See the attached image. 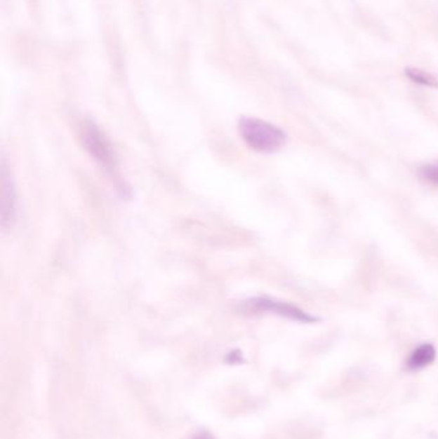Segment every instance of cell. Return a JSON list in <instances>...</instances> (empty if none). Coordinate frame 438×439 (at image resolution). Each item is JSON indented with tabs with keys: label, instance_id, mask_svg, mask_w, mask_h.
<instances>
[{
	"label": "cell",
	"instance_id": "obj_1",
	"mask_svg": "<svg viewBox=\"0 0 438 439\" xmlns=\"http://www.w3.org/2000/svg\"><path fill=\"white\" fill-rule=\"evenodd\" d=\"M238 130L243 142L260 153L279 151L287 140L286 133L278 126L253 117H243Z\"/></svg>",
	"mask_w": 438,
	"mask_h": 439
},
{
	"label": "cell",
	"instance_id": "obj_2",
	"mask_svg": "<svg viewBox=\"0 0 438 439\" xmlns=\"http://www.w3.org/2000/svg\"><path fill=\"white\" fill-rule=\"evenodd\" d=\"M81 143L85 149L89 151L93 158L98 161L105 167L107 173L117 177L116 173V159H114V148L109 144L105 134L99 130L98 126L93 122H86L81 126Z\"/></svg>",
	"mask_w": 438,
	"mask_h": 439
},
{
	"label": "cell",
	"instance_id": "obj_3",
	"mask_svg": "<svg viewBox=\"0 0 438 439\" xmlns=\"http://www.w3.org/2000/svg\"><path fill=\"white\" fill-rule=\"evenodd\" d=\"M246 310L251 312H269L274 315H279L281 318H287L289 320H295L300 323H315L319 318L315 316H311L307 312L298 309L295 304L291 303L281 302L272 298H266V297H258V298H252L250 301H246L244 303Z\"/></svg>",
	"mask_w": 438,
	"mask_h": 439
},
{
	"label": "cell",
	"instance_id": "obj_4",
	"mask_svg": "<svg viewBox=\"0 0 438 439\" xmlns=\"http://www.w3.org/2000/svg\"><path fill=\"white\" fill-rule=\"evenodd\" d=\"M1 227L8 229L13 225L17 213V197H15L13 182L6 173L3 174V184H1Z\"/></svg>",
	"mask_w": 438,
	"mask_h": 439
},
{
	"label": "cell",
	"instance_id": "obj_5",
	"mask_svg": "<svg viewBox=\"0 0 438 439\" xmlns=\"http://www.w3.org/2000/svg\"><path fill=\"white\" fill-rule=\"evenodd\" d=\"M436 358V349L432 344H422L418 349L413 351V353L409 356L408 367L410 370H420L434 361Z\"/></svg>",
	"mask_w": 438,
	"mask_h": 439
},
{
	"label": "cell",
	"instance_id": "obj_6",
	"mask_svg": "<svg viewBox=\"0 0 438 439\" xmlns=\"http://www.w3.org/2000/svg\"><path fill=\"white\" fill-rule=\"evenodd\" d=\"M418 175L424 182H430L433 185H438V161L430 163V165L419 167Z\"/></svg>",
	"mask_w": 438,
	"mask_h": 439
},
{
	"label": "cell",
	"instance_id": "obj_7",
	"mask_svg": "<svg viewBox=\"0 0 438 439\" xmlns=\"http://www.w3.org/2000/svg\"><path fill=\"white\" fill-rule=\"evenodd\" d=\"M406 74L414 83H422L425 86H433V88L438 85L437 80L433 76L420 69H408Z\"/></svg>",
	"mask_w": 438,
	"mask_h": 439
},
{
	"label": "cell",
	"instance_id": "obj_8",
	"mask_svg": "<svg viewBox=\"0 0 438 439\" xmlns=\"http://www.w3.org/2000/svg\"><path fill=\"white\" fill-rule=\"evenodd\" d=\"M193 439H216L212 434H210L208 432H201L196 434Z\"/></svg>",
	"mask_w": 438,
	"mask_h": 439
}]
</instances>
